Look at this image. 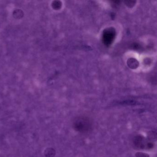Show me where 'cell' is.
Instances as JSON below:
<instances>
[{
  "label": "cell",
  "instance_id": "cell-1",
  "mask_svg": "<svg viewBox=\"0 0 157 157\" xmlns=\"http://www.w3.org/2000/svg\"><path fill=\"white\" fill-rule=\"evenodd\" d=\"M72 127L77 132L87 133L91 129L92 123L90 119L87 117H78L73 120Z\"/></svg>",
  "mask_w": 157,
  "mask_h": 157
},
{
  "label": "cell",
  "instance_id": "cell-2",
  "mask_svg": "<svg viewBox=\"0 0 157 157\" xmlns=\"http://www.w3.org/2000/svg\"><path fill=\"white\" fill-rule=\"evenodd\" d=\"M149 141L148 140H147L144 137L139 135L135 137L133 142L134 146L138 148L144 149H147V145Z\"/></svg>",
  "mask_w": 157,
  "mask_h": 157
},
{
  "label": "cell",
  "instance_id": "cell-3",
  "mask_svg": "<svg viewBox=\"0 0 157 157\" xmlns=\"http://www.w3.org/2000/svg\"><path fill=\"white\" fill-rule=\"evenodd\" d=\"M148 140L150 141H155L157 139V133L153 131H150L147 133Z\"/></svg>",
  "mask_w": 157,
  "mask_h": 157
},
{
  "label": "cell",
  "instance_id": "cell-4",
  "mask_svg": "<svg viewBox=\"0 0 157 157\" xmlns=\"http://www.w3.org/2000/svg\"><path fill=\"white\" fill-rule=\"evenodd\" d=\"M136 157H149V155L147 153L142 152H137L135 154Z\"/></svg>",
  "mask_w": 157,
  "mask_h": 157
}]
</instances>
